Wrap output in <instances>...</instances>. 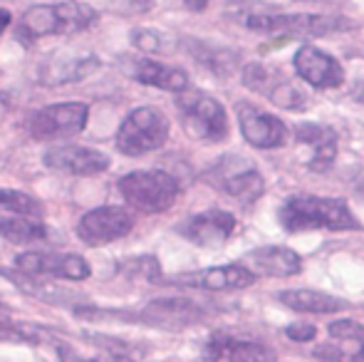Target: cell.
Listing matches in <instances>:
<instances>
[{
	"instance_id": "cell-4",
	"label": "cell",
	"mask_w": 364,
	"mask_h": 362,
	"mask_svg": "<svg viewBox=\"0 0 364 362\" xmlns=\"http://www.w3.org/2000/svg\"><path fill=\"white\" fill-rule=\"evenodd\" d=\"M119 193L132 208L141 213H161L176 203L181 183L161 169L129 171L119 179Z\"/></svg>"
},
{
	"instance_id": "cell-34",
	"label": "cell",
	"mask_w": 364,
	"mask_h": 362,
	"mask_svg": "<svg viewBox=\"0 0 364 362\" xmlns=\"http://www.w3.org/2000/svg\"><path fill=\"white\" fill-rule=\"evenodd\" d=\"M315 358L322 362H350V355L342 353V350L335 348V345H322V348H317Z\"/></svg>"
},
{
	"instance_id": "cell-21",
	"label": "cell",
	"mask_w": 364,
	"mask_h": 362,
	"mask_svg": "<svg viewBox=\"0 0 364 362\" xmlns=\"http://www.w3.org/2000/svg\"><path fill=\"white\" fill-rule=\"evenodd\" d=\"M132 78L149 87H156L164 92H186L188 90V75L181 68H171L159 60H136L132 65Z\"/></svg>"
},
{
	"instance_id": "cell-3",
	"label": "cell",
	"mask_w": 364,
	"mask_h": 362,
	"mask_svg": "<svg viewBox=\"0 0 364 362\" xmlns=\"http://www.w3.org/2000/svg\"><path fill=\"white\" fill-rule=\"evenodd\" d=\"M243 25L255 33H268L280 35V38H320V35H330L337 30L350 28V20L335 18V15H317V13H273V10H250L245 13Z\"/></svg>"
},
{
	"instance_id": "cell-13",
	"label": "cell",
	"mask_w": 364,
	"mask_h": 362,
	"mask_svg": "<svg viewBox=\"0 0 364 362\" xmlns=\"http://www.w3.org/2000/svg\"><path fill=\"white\" fill-rule=\"evenodd\" d=\"M161 283L183 285V288H196V290H213V293H223V290H240L255 283V275L245 266H213L201 268V271H188L176 273L173 278L161 280Z\"/></svg>"
},
{
	"instance_id": "cell-33",
	"label": "cell",
	"mask_w": 364,
	"mask_h": 362,
	"mask_svg": "<svg viewBox=\"0 0 364 362\" xmlns=\"http://www.w3.org/2000/svg\"><path fill=\"white\" fill-rule=\"evenodd\" d=\"M285 335H288L290 340H295V343H310V340H315L317 330H315V325H310V323H295L285 328Z\"/></svg>"
},
{
	"instance_id": "cell-32",
	"label": "cell",
	"mask_w": 364,
	"mask_h": 362,
	"mask_svg": "<svg viewBox=\"0 0 364 362\" xmlns=\"http://www.w3.org/2000/svg\"><path fill=\"white\" fill-rule=\"evenodd\" d=\"M107 8L117 15H141L154 8V0H107Z\"/></svg>"
},
{
	"instance_id": "cell-1",
	"label": "cell",
	"mask_w": 364,
	"mask_h": 362,
	"mask_svg": "<svg viewBox=\"0 0 364 362\" xmlns=\"http://www.w3.org/2000/svg\"><path fill=\"white\" fill-rule=\"evenodd\" d=\"M97 18H100V13L90 3H80V0L33 5L20 18L18 28H15V38L23 40L25 45H33L35 40L50 38V35H75L90 28Z\"/></svg>"
},
{
	"instance_id": "cell-39",
	"label": "cell",
	"mask_w": 364,
	"mask_h": 362,
	"mask_svg": "<svg viewBox=\"0 0 364 362\" xmlns=\"http://www.w3.org/2000/svg\"><path fill=\"white\" fill-rule=\"evenodd\" d=\"M82 362H90V360H82Z\"/></svg>"
},
{
	"instance_id": "cell-6",
	"label": "cell",
	"mask_w": 364,
	"mask_h": 362,
	"mask_svg": "<svg viewBox=\"0 0 364 362\" xmlns=\"http://www.w3.org/2000/svg\"><path fill=\"white\" fill-rule=\"evenodd\" d=\"M178 112L183 115L186 129L201 142H223L228 137V117L223 105L206 92H178Z\"/></svg>"
},
{
	"instance_id": "cell-10",
	"label": "cell",
	"mask_w": 364,
	"mask_h": 362,
	"mask_svg": "<svg viewBox=\"0 0 364 362\" xmlns=\"http://www.w3.org/2000/svg\"><path fill=\"white\" fill-rule=\"evenodd\" d=\"M43 164L53 171L70 176H95L109 169V156L100 149L80 144H55L45 151Z\"/></svg>"
},
{
	"instance_id": "cell-26",
	"label": "cell",
	"mask_w": 364,
	"mask_h": 362,
	"mask_svg": "<svg viewBox=\"0 0 364 362\" xmlns=\"http://www.w3.org/2000/svg\"><path fill=\"white\" fill-rule=\"evenodd\" d=\"M0 208L10 213H18V216L28 218H45V206L35 196L18 188H0Z\"/></svg>"
},
{
	"instance_id": "cell-2",
	"label": "cell",
	"mask_w": 364,
	"mask_h": 362,
	"mask_svg": "<svg viewBox=\"0 0 364 362\" xmlns=\"http://www.w3.org/2000/svg\"><path fill=\"white\" fill-rule=\"evenodd\" d=\"M280 223L288 231H360L362 223L342 198L292 196L280 206Z\"/></svg>"
},
{
	"instance_id": "cell-35",
	"label": "cell",
	"mask_w": 364,
	"mask_h": 362,
	"mask_svg": "<svg viewBox=\"0 0 364 362\" xmlns=\"http://www.w3.org/2000/svg\"><path fill=\"white\" fill-rule=\"evenodd\" d=\"M10 23H13V15H10V10H3V8H0V35H3L5 30L10 28Z\"/></svg>"
},
{
	"instance_id": "cell-14",
	"label": "cell",
	"mask_w": 364,
	"mask_h": 362,
	"mask_svg": "<svg viewBox=\"0 0 364 362\" xmlns=\"http://www.w3.org/2000/svg\"><path fill=\"white\" fill-rule=\"evenodd\" d=\"M238 124L245 142L255 149H278L288 142V127L283 119L260 112L258 107L240 102L238 105Z\"/></svg>"
},
{
	"instance_id": "cell-18",
	"label": "cell",
	"mask_w": 364,
	"mask_h": 362,
	"mask_svg": "<svg viewBox=\"0 0 364 362\" xmlns=\"http://www.w3.org/2000/svg\"><path fill=\"white\" fill-rule=\"evenodd\" d=\"M3 278H8L15 288H20L23 293L33 295V298L43 300V303H50V305H75L80 308L82 305V295L75 293L70 288H63V285L53 283V280H45L40 275H28V273H20L15 268H3Z\"/></svg>"
},
{
	"instance_id": "cell-17",
	"label": "cell",
	"mask_w": 364,
	"mask_h": 362,
	"mask_svg": "<svg viewBox=\"0 0 364 362\" xmlns=\"http://www.w3.org/2000/svg\"><path fill=\"white\" fill-rule=\"evenodd\" d=\"M206 362H278V355L263 343L238 340L225 333H216L206 343Z\"/></svg>"
},
{
	"instance_id": "cell-11",
	"label": "cell",
	"mask_w": 364,
	"mask_h": 362,
	"mask_svg": "<svg viewBox=\"0 0 364 362\" xmlns=\"http://www.w3.org/2000/svg\"><path fill=\"white\" fill-rule=\"evenodd\" d=\"M211 176L218 188H223L228 196L243 203H253L263 196V176L250 164H245V159H240V156H223L216 164V169L211 171Z\"/></svg>"
},
{
	"instance_id": "cell-5",
	"label": "cell",
	"mask_w": 364,
	"mask_h": 362,
	"mask_svg": "<svg viewBox=\"0 0 364 362\" xmlns=\"http://www.w3.org/2000/svg\"><path fill=\"white\" fill-rule=\"evenodd\" d=\"M168 132H171V124L161 110L136 107L117 129V149L127 156H144L166 144Z\"/></svg>"
},
{
	"instance_id": "cell-16",
	"label": "cell",
	"mask_w": 364,
	"mask_h": 362,
	"mask_svg": "<svg viewBox=\"0 0 364 362\" xmlns=\"http://www.w3.org/2000/svg\"><path fill=\"white\" fill-rule=\"evenodd\" d=\"M233 231H235V216L228 211H220V208L196 213V216L186 218V221L178 226V233H181L186 241L196 243V246H203V248L220 246V243L228 241Z\"/></svg>"
},
{
	"instance_id": "cell-27",
	"label": "cell",
	"mask_w": 364,
	"mask_h": 362,
	"mask_svg": "<svg viewBox=\"0 0 364 362\" xmlns=\"http://www.w3.org/2000/svg\"><path fill=\"white\" fill-rule=\"evenodd\" d=\"M85 338L90 340L92 345H97L100 350H105L107 358H122V360H134L139 355H144V350L139 345L129 343V340H119L112 338V335H102V333H85Z\"/></svg>"
},
{
	"instance_id": "cell-37",
	"label": "cell",
	"mask_w": 364,
	"mask_h": 362,
	"mask_svg": "<svg viewBox=\"0 0 364 362\" xmlns=\"http://www.w3.org/2000/svg\"><path fill=\"white\" fill-rule=\"evenodd\" d=\"M350 362H364V348L357 350L355 355H350Z\"/></svg>"
},
{
	"instance_id": "cell-19",
	"label": "cell",
	"mask_w": 364,
	"mask_h": 362,
	"mask_svg": "<svg viewBox=\"0 0 364 362\" xmlns=\"http://www.w3.org/2000/svg\"><path fill=\"white\" fill-rule=\"evenodd\" d=\"M248 271L253 275H270V278H290L302 268L300 256L285 246H263L245 256Z\"/></svg>"
},
{
	"instance_id": "cell-38",
	"label": "cell",
	"mask_w": 364,
	"mask_h": 362,
	"mask_svg": "<svg viewBox=\"0 0 364 362\" xmlns=\"http://www.w3.org/2000/svg\"><path fill=\"white\" fill-rule=\"evenodd\" d=\"M360 193H362V196H364V181L360 183Z\"/></svg>"
},
{
	"instance_id": "cell-30",
	"label": "cell",
	"mask_w": 364,
	"mask_h": 362,
	"mask_svg": "<svg viewBox=\"0 0 364 362\" xmlns=\"http://www.w3.org/2000/svg\"><path fill=\"white\" fill-rule=\"evenodd\" d=\"M124 271L134 278H146L151 283H161V271H159V263L154 256H141V258H134L124 266Z\"/></svg>"
},
{
	"instance_id": "cell-31",
	"label": "cell",
	"mask_w": 364,
	"mask_h": 362,
	"mask_svg": "<svg viewBox=\"0 0 364 362\" xmlns=\"http://www.w3.org/2000/svg\"><path fill=\"white\" fill-rule=\"evenodd\" d=\"M327 333L335 340H364V325H360L357 320H335L327 328Z\"/></svg>"
},
{
	"instance_id": "cell-7",
	"label": "cell",
	"mask_w": 364,
	"mask_h": 362,
	"mask_svg": "<svg viewBox=\"0 0 364 362\" xmlns=\"http://www.w3.org/2000/svg\"><path fill=\"white\" fill-rule=\"evenodd\" d=\"M90 122V107L85 102H60L38 110L28 119V132L38 142H60L85 132Z\"/></svg>"
},
{
	"instance_id": "cell-9",
	"label": "cell",
	"mask_w": 364,
	"mask_h": 362,
	"mask_svg": "<svg viewBox=\"0 0 364 362\" xmlns=\"http://www.w3.org/2000/svg\"><path fill=\"white\" fill-rule=\"evenodd\" d=\"M15 271L40 275V278H63V280H87L92 275L90 263L77 253L55 251H28L15 258Z\"/></svg>"
},
{
	"instance_id": "cell-25",
	"label": "cell",
	"mask_w": 364,
	"mask_h": 362,
	"mask_svg": "<svg viewBox=\"0 0 364 362\" xmlns=\"http://www.w3.org/2000/svg\"><path fill=\"white\" fill-rule=\"evenodd\" d=\"M186 50L198 60V65H203V68H208L216 75L233 73L235 63H238V55L235 53L223 48H213V45L203 43V40H186Z\"/></svg>"
},
{
	"instance_id": "cell-28",
	"label": "cell",
	"mask_w": 364,
	"mask_h": 362,
	"mask_svg": "<svg viewBox=\"0 0 364 362\" xmlns=\"http://www.w3.org/2000/svg\"><path fill=\"white\" fill-rule=\"evenodd\" d=\"M0 343L10 345H40L45 343V333L30 323H15V320H0Z\"/></svg>"
},
{
	"instance_id": "cell-20",
	"label": "cell",
	"mask_w": 364,
	"mask_h": 362,
	"mask_svg": "<svg viewBox=\"0 0 364 362\" xmlns=\"http://www.w3.org/2000/svg\"><path fill=\"white\" fill-rule=\"evenodd\" d=\"M97 70L100 58L95 55H58V60H50L40 68V80L43 85H73Z\"/></svg>"
},
{
	"instance_id": "cell-22",
	"label": "cell",
	"mask_w": 364,
	"mask_h": 362,
	"mask_svg": "<svg viewBox=\"0 0 364 362\" xmlns=\"http://www.w3.org/2000/svg\"><path fill=\"white\" fill-rule=\"evenodd\" d=\"M297 142L300 144H307L315 149V156L310 161L312 171H327L332 166L337 156V134L330 129V127L322 124H300L295 132Z\"/></svg>"
},
{
	"instance_id": "cell-12",
	"label": "cell",
	"mask_w": 364,
	"mask_h": 362,
	"mask_svg": "<svg viewBox=\"0 0 364 362\" xmlns=\"http://www.w3.org/2000/svg\"><path fill=\"white\" fill-rule=\"evenodd\" d=\"M243 85L258 95H265L273 105L283 107V110H305V95L273 68L268 70L260 63L245 65Z\"/></svg>"
},
{
	"instance_id": "cell-24",
	"label": "cell",
	"mask_w": 364,
	"mask_h": 362,
	"mask_svg": "<svg viewBox=\"0 0 364 362\" xmlns=\"http://www.w3.org/2000/svg\"><path fill=\"white\" fill-rule=\"evenodd\" d=\"M0 238L20 246L30 243H43L50 238V228L43 223V218H28V216H8L0 218Z\"/></svg>"
},
{
	"instance_id": "cell-15",
	"label": "cell",
	"mask_w": 364,
	"mask_h": 362,
	"mask_svg": "<svg viewBox=\"0 0 364 362\" xmlns=\"http://www.w3.org/2000/svg\"><path fill=\"white\" fill-rule=\"evenodd\" d=\"M295 73L317 90H332L345 82L342 65L315 45H302L295 53Z\"/></svg>"
},
{
	"instance_id": "cell-8",
	"label": "cell",
	"mask_w": 364,
	"mask_h": 362,
	"mask_svg": "<svg viewBox=\"0 0 364 362\" xmlns=\"http://www.w3.org/2000/svg\"><path fill=\"white\" fill-rule=\"evenodd\" d=\"M132 228H134V213L127 206L109 203V206H100L87 211L80 218V223H77L75 233L85 246L100 248L124 238Z\"/></svg>"
},
{
	"instance_id": "cell-23",
	"label": "cell",
	"mask_w": 364,
	"mask_h": 362,
	"mask_svg": "<svg viewBox=\"0 0 364 362\" xmlns=\"http://www.w3.org/2000/svg\"><path fill=\"white\" fill-rule=\"evenodd\" d=\"M280 303L288 305L290 310H297V313H312V315H325V313H337V310H345L347 303H342L340 298H332L327 293H320V290H283L278 295Z\"/></svg>"
},
{
	"instance_id": "cell-29",
	"label": "cell",
	"mask_w": 364,
	"mask_h": 362,
	"mask_svg": "<svg viewBox=\"0 0 364 362\" xmlns=\"http://www.w3.org/2000/svg\"><path fill=\"white\" fill-rule=\"evenodd\" d=\"M132 43H134L136 50L149 55H159V53H166V38L156 30H149V28H136L132 30Z\"/></svg>"
},
{
	"instance_id": "cell-36",
	"label": "cell",
	"mask_w": 364,
	"mask_h": 362,
	"mask_svg": "<svg viewBox=\"0 0 364 362\" xmlns=\"http://www.w3.org/2000/svg\"><path fill=\"white\" fill-rule=\"evenodd\" d=\"M183 3H186L188 8H193V10H203L208 3H211V0H183Z\"/></svg>"
}]
</instances>
